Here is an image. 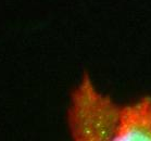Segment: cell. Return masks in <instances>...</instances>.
Returning <instances> with one entry per match:
<instances>
[{
  "label": "cell",
  "mask_w": 151,
  "mask_h": 141,
  "mask_svg": "<svg viewBox=\"0 0 151 141\" xmlns=\"http://www.w3.org/2000/svg\"><path fill=\"white\" fill-rule=\"evenodd\" d=\"M122 107L110 97L95 88L85 72L78 86L71 92L66 122L71 138L75 141H113L120 124Z\"/></svg>",
  "instance_id": "1"
},
{
  "label": "cell",
  "mask_w": 151,
  "mask_h": 141,
  "mask_svg": "<svg viewBox=\"0 0 151 141\" xmlns=\"http://www.w3.org/2000/svg\"><path fill=\"white\" fill-rule=\"evenodd\" d=\"M113 141H151V98L122 107Z\"/></svg>",
  "instance_id": "2"
}]
</instances>
